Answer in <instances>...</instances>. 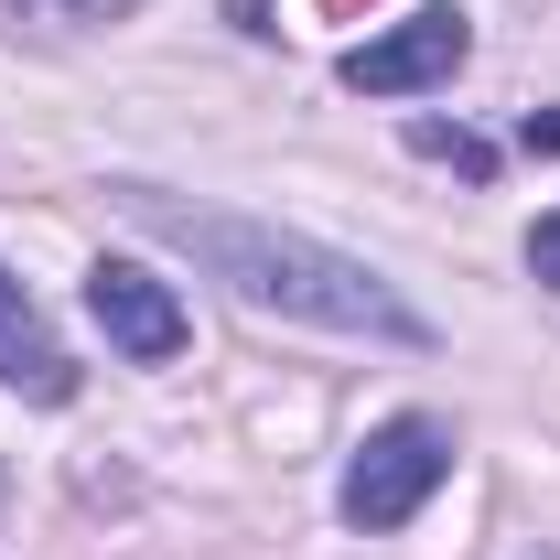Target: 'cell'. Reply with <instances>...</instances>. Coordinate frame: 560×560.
<instances>
[{"instance_id": "1", "label": "cell", "mask_w": 560, "mask_h": 560, "mask_svg": "<svg viewBox=\"0 0 560 560\" xmlns=\"http://www.w3.org/2000/svg\"><path fill=\"white\" fill-rule=\"evenodd\" d=\"M119 215H130L140 237L206 259V280H226L248 313L313 324V335H366V346H431V324H420L410 302L366 270V259L324 248V237H291V226H259V215H226V206H184L162 184H119Z\"/></svg>"}, {"instance_id": "2", "label": "cell", "mask_w": 560, "mask_h": 560, "mask_svg": "<svg viewBox=\"0 0 560 560\" xmlns=\"http://www.w3.org/2000/svg\"><path fill=\"white\" fill-rule=\"evenodd\" d=\"M442 475H453V431H442V420H420V410H399V420H377V431L355 442L335 506H346V528H410Z\"/></svg>"}, {"instance_id": "3", "label": "cell", "mask_w": 560, "mask_h": 560, "mask_svg": "<svg viewBox=\"0 0 560 560\" xmlns=\"http://www.w3.org/2000/svg\"><path fill=\"white\" fill-rule=\"evenodd\" d=\"M475 55V22L453 11V0H431V11H410V22H388V33H366L346 66V86L355 97H420V86H442V75Z\"/></svg>"}, {"instance_id": "4", "label": "cell", "mask_w": 560, "mask_h": 560, "mask_svg": "<svg viewBox=\"0 0 560 560\" xmlns=\"http://www.w3.org/2000/svg\"><path fill=\"white\" fill-rule=\"evenodd\" d=\"M86 313H97V335L140 366H162V355H184V302H173V280H151L140 259H97L86 270Z\"/></svg>"}, {"instance_id": "5", "label": "cell", "mask_w": 560, "mask_h": 560, "mask_svg": "<svg viewBox=\"0 0 560 560\" xmlns=\"http://www.w3.org/2000/svg\"><path fill=\"white\" fill-rule=\"evenodd\" d=\"M0 388L11 399H33V410H66L75 399V355L55 346V324L33 313V291L0 270Z\"/></svg>"}, {"instance_id": "6", "label": "cell", "mask_w": 560, "mask_h": 560, "mask_svg": "<svg viewBox=\"0 0 560 560\" xmlns=\"http://www.w3.org/2000/svg\"><path fill=\"white\" fill-rule=\"evenodd\" d=\"M410 151H420V162H453L464 184H486V173H495V151L475 130H453V119H410Z\"/></svg>"}, {"instance_id": "7", "label": "cell", "mask_w": 560, "mask_h": 560, "mask_svg": "<svg viewBox=\"0 0 560 560\" xmlns=\"http://www.w3.org/2000/svg\"><path fill=\"white\" fill-rule=\"evenodd\" d=\"M44 33H108V22H130L140 0H22Z\"/></svg>"}, {"instance_id": "8", "label": "cell", "mask_w": 560, "mask_h": 560, "mask_svg": "<svg viewBox=\"0 0 560 560\" xmlns=\"http://www.w3.org/2000/svg\"><path fill=\"white\" fill-rule=\"evenodd\" d=\"M528 270L560 291V215H539V226H528Z\"/></svg>"}, {"instance_id": "9", "label": "cell", "mask_w": 560, "mask_h": 560, "mask_svg": "<svg viewBox=\"0 0 560 560\" xmlns=\"http://www.w3.org/2000/svg\"><path fill=\"white\" fill-rule=\"evenodd\" d=\"M517 140H528V151H560V108H528V130H517Z\"/></svg>"}, {"instance_id": "10", "label": "cell", "mask_w": 560, "mask_h": 560, "mask_svg": "<svg viewBox=\"0 0 560 560\" xmlns=\"http://www.w3.org/2000/svg\"><path fill=\"white\" fill-rule=\"evenodd\" d=\"M226 22L237 33H270V0H226Z\"/></svg>"}]
</instances>
